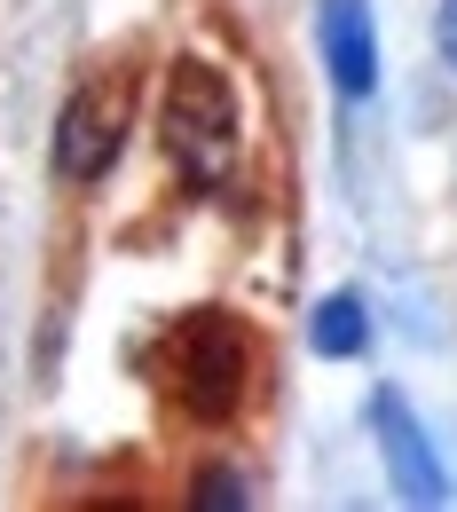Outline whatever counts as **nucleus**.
Listing matches in <instances>:
<instances>
[{
    "label": "nucleus",
    "mask_w": 457,
    "mask_h": 512,
    "mask_svg": "<svg viewBox=\"0 0 457 512\" xmlns=\"http://www.w3.org/2000/svg\"><path fill=\"white\" fill-rule=\"evenodd\" d=\"M316 48H324V71L347 103H363L379 87V24L363 0H324L316 8Z\"/></svg>",
    "instance_id": "39448f33"
},
{
    "label": "nucleus",
    "mask_w": 457,
    "mask_h": 512,
    "mask_svg": "<svg viewBox=\"0 0 457 512\" xmlns=\"http://www.w3.org/2000/svg\"><path fill=\"white\" fill-rule=\"evenodd\" d=\"M434 32H442V56H450V71H457V0H442V16H434Z\"/></svg>",
    "instance_id": "6e6552de"
},
{
    "label": "nucleus",
    "mask_w": 457,
    "mask_h": 512,
    "mask_svg": "<svg viewBox=\"0 0 457 512\" xmlns=\"http://www.w3.org/2000/svg\"><path fill=\"white\" fill-rule=\"evenodd\" d=\"M363 339H371V316H363V300H355V292H331L324 308H316V355L347 363V355H363Z\"/></svg>",
    "instance_id": "423d86ee"
},
{
    "label": "nucleus",
    "mask_w": 457,
    "mask_h": 512,
    "mask_svg": "<svg viewBox=\"0 0 457 512\" xmlns=\"http://www.w3.org/2000/svg\"><path fill=\"white\" fill-rule=\"evenodd\" d=\"M166 150H174V166L190 174L197 190H213L221 174H229V158H237V95H229V79L213 64H182L166 71Z\"/></svg>",
    "instance_id": "f257e3e1"
},
{
    "label": "nucleus",
    "mask_w": 457,
    "mask_h": 512,
    "mask_svg": "<svg viewBox=\"0 0 457 512\" xmlns=\"http://www.w3.org/2000/svg\"><path fill=\"white\" fill-rule=\"evenodd\" d=\"M127 127H134V71L79 79L64 119H56V174L64 182H103L111 158L127 150Z\"/></svg>",
    "instance_id": "f03ea898"
},
{
    "label": "nucleus",
    "mask_w": 457,
    "mask_h": 512,
    "mask_svg": "<svg viewBox=\"0 0 457 512\" xmlns=\"http://www.w3.org/2000/svg\"><path fill=\"white\" fill-rule=\"evenodd\" d=\"M253 386V339L237 331L229 316H190L174 331V394L190 402L197 418H229Z\"/></svg>",
    "instance_id": "7ed1b4c3"
},
{
    "label": "nucleus",
    "mask_w": 457,
    "mask_h": 512,
    "mask_svg": "<svg viewBox=\"0 0 457 512\" xmlns=\"http://www.w3.org/2000/svg\"><path fill=\"white\" fill-rule=\"evenodd\" d=\"M371 434L387 449V481H394L402 505H450V473H442V457L426 442L418 410L402 402V386H379V394H371Z\"/></svg>",
    "instance_id": "20e7f679"
},
{
    "label": "nucleus",
    "mask_w": 457,
    "mask_h": 512,
    "mask_svg": "<svg viewBox=\"0 0 457 512\" xmlns=\"http://www.w3.org/2000/svg\"><path fill=\"white\" fill-rule=\"evenodd\" d=\"M197 505H245V481H237V473H205V481H197Z\"/></svg>",
    "instance_id": "0eeeda50"
}]
</instances>
